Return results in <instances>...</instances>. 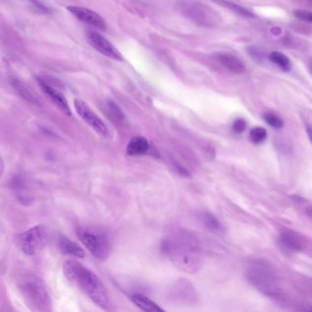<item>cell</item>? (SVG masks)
<instances>
[{"mask_svg":"<svg viewBox=\"0 0 312 312\" xmlns=\"http://www.w3.org/2000/svg\"><path fill=\"white\" fill-rule=\"evenodd\" d=\"M161 252L172 264L188 274H195L203 266L202 244L191 232H177L161 243Z\"/></svg>","mask_w":312,"mask_h":312,"instance_id":"1","label":"cell"},{"mask_svg":"<svg viewBox=\"0 0 312 312\" xmlns=\"http://www.w3.org/2000/svg\"><path fill=\"white\" fill-rule=\"evenodd\" d=\"M64 273L69 280L81 289L90 300L104 310L110 307L108 292L100 277L80 262L67 260Z\"/></svg>","mask_w":312,"mask_h":312,"instance_id":"2","label":"cell"},{"mask_svg":"<svg viewBox=\"0 0 312 312\" xmlns=\"http://www.w3.org/2000/svg\"><path fill=\"white\" fill-rule=\"evenodd\" d=\"M19 289L27 306L32 311H49L51 300L44 282L38 277L28 276L19 282Z\"/></svg>","mask_w":312,"mask_h":312,"instance_id":"3","label":"cell"},{"mask_svg":"<svg viewBox=\"0 0 312 312\" xmlns=\"http://www.w3.org/2000/svg\"><path fill=\"white\" fill-rule=\"evenodd\" d=\"M178 8L186 18L202 27L214 28L221 22L220 16L214 10L197 1L181 2Z\"/></svg>","mask_w":312,"mask_h":312,"instance_id":"4","label":"cell"},{"mask_svg":"<svg viewBox=\"0 0 312 312\" xmlns=\"http://www.w3.org/2000/svg\"><path fill=\"white\" fill-rule=\"evenodd\" d=\"M49 241V232L43 225H36L16 236L15 243L24 254L33 255L45 247Z\"/></svg>","mask_w":312,"mask_h":312,"instance_id":"5","label":"cell"},{"mask_svg":"<svg viewBox=\"0 0 312 312\" xmlns=\"http://www.w3.org/2000/svg\"><path fill=\"white\" fill-rule=\"evenodd\" d=\"M77 235L83 245L96 258L104 261L108 257L111 252V243L104 234L87 228H80L77 230Z\"/></svg>","mask_w":312,"mask_h":312,"instance_id":"6","label":"cell"},{"mask_svg":"<svg viewBox=\"0 0 312 312\" xmlns=\"http://www.w3.org/2000/svg\"><path fill=\"white\" fill-rule=\"evenodd\" d=\"M247 280L268 295L276 293V276L272 268L263 262H255L246 273Z\"/></svg>","mask_w":312,"mask_h":312,"instance_id":"7","label":"cell"},{"mask_svg":"<svg viewBox=\"0 0 312 312\" xmlns=\"http://www.w3.org/2000/svg\"><path fill=\"white\" fill-rule=\"evenodd\" d=\"M74 107L79 116L86 124H88L97 134L100 135L103 138L110 137V132L106 125L92 109L90 108L89 105L86 103L76 98L74 100Z\"/></svg>","mask_w":312,"mask_h":312,"instance_id":"8","label":"cell"},{"mask_svg":"<svg viewBox=\"0 0 312 312\" xmlns=\"http://www.w3.org/2000/svg\"><path fill=\"white\" fill-rule=\"evenodd\" d=\"M87 40L90 45L96 51L102 53L106 57L111 58L115 61H122L121 53L112 44L108 39L104 38L100 33L90 32L87 33Z\"/></svg>","mask_w":312,"mask_h":312,"instance_id":"9","label":"cell"},{"mask_svg":"<svg viewBox=\"0 0 312 312\" xmlns=\"http://www.w3.org/2000/svg\"><path fill=\"white\" fill-rule=\"evenodd\" d=\"M67 10L78 20L98 30H105L106 22L98 13L83 6H69Z\"/></svg>","mask_w":312,"mask_h":312,"instance_id":"10","label":"cell"},{"mask_svg":"<svg viewBox=\"0 0 312 312\" xmlns=\"http://www.w3.org/2000/svg\"><path fill=\"white\" fill-rule=\"evenodd\" d=\"M38 83L40 89L43 92V94L48 97V99L51 102L53 103L65 115H71L70 105L62 92L55 89L42 78H38Z\"/></svg>","mask_w":312,"mask_h":312,"instance_id":"11","label":"cell"},{"mask_svg":"<svg viewBox=\"0 0 312 312\" xmlns=\"http://www.w3.org/2000/svg\"><path fill=\"white\" fill-rule=\"evenodd\" d=\"M172 292V298L181 303H193L197 298L194 287L190 282L186 280L177 282Z\"/></svg>","mask_w":312,"mask_h":312,"instance_id":"12","label":"cell"},{"mask_svg":"<svg viewBox=\"0 0 312 312\" xmlns=\"http://www.w3.org/2000/svg\"><path fill=\"white\" fill-rule=\"evenodd\" d=\"M279 245L285 252L292 254L303 248V240L298 234L291 231L283 232L279 238Z\"/></svg>","mask_w":312,"mask_h":312,"instance_id":"13","label":"cell"},{"mask_svg":"<svg viewBox=\"0 0 312 312\" xmlns=\"http://www.w3.org/2000/svg\"><path fill=\"white\" fill-rule=\"evenodd\" d=\"M215 58L219 64H222L223 67H225L227 70L234 73L240 74L245 70V66L242 61L233 54L225 52L218 53Z\"/></svg>","mask_w":312,"mask_h":312,"instance_id":"14","label":"cell"},{"mask_svg":"<svg viewBox=\"0 0 312 312\" xmlns=\"http://www.w3.org/2000/svg\"><path fill=\"white\" fill-rule=\"evenodd\" d=\"M58 246L64 255L83 258L85 256V252L76 243L72 242L68 237L61 236L58 240Z\"/></svg>","mask_w":312,"mask_h":312,"instance_id":"15","label":"cell"},{"mask_svg":"<svg viewBox=\"0 0 312 312\" xmlns=\"http://www.w3.org/2000/svg\"><path fill=\"white\" fill-rule=\"evenodd\" d=\"M149 142L143 137H136L128 143L127 153L129 156H140L149 151Z\"/></svg>","mask_w":312,"mask_h":312,"instance_id":"16","label":"cell"},{"mask_svg":"<svg viewBox=\"0 0 312 312\" xmlns=\"http://www.w3.org/2000/svg\"><path fill=\"white\" fill-rule=\"evenodd\" d=\"M131 300L136 306L144 312H164V310L159 307L153 300L148 299L146 296L141 294H135L131 297Z\"/></svg>","mask_w":312,"mask_h":312,"instance_id":"17","label":"cell"},{"mask_svg":"<svg viewBox=\"0 0 312 312\" xmlns=\"http://www.w3.org/2000/svg\"><path fill=\"white\" fill-rule=\"evenodd\" d=\"M200 220L204 226L213 233L223 232V225L220 221L209 211H203L200 214Z\"/></svg>","mask_w":312,"mask_h":312,"instance_id":"18","label":"cell"},{"mask_svg":"<svg viewBox=\"0 0 312 312\" xmlns=\"http://www.w3.org/2000/svg\"><path fill=\"white\" fill-rule=\"evenodd\" d=\"M105 113L113 123L121 124L125 121V115L120 107L115 102L108 100L105 104Z\"/></svg>","mask_w":312,"mask_h":312,"instance_id":"19","label":"cell"},{"mask_svg":"<svg viewBox=\"0 0 312 312\" xmlns=\"http://www.w3.org/2000/svg\"><path fill=\"white\" fill-rule=\"evenodd\" d=\"M269 60L271 63L277 64L283 70H288L291 67L289 59L279 51H273L269 54Z\"/></svg>","mask_w":312,"mask_h":312,"instance_id":"20","label":"cell"},{"mask_svg":"<svg viewBox=\"0 0 312 312\" xmlns=\"http://www.w3.org/2000/svg\"><path fill=\"white\" fill-rule=\"evenodd\" d=\"M250 140L252 141L254 144H261L264 141L266 140L267 137H268V132L266 130V128H262V127H255L252 128L250 133Z\"/></svg>","mask_w":312,"mask_h":312,"instance_id":"21","label":"cell"},{"mask_svg":"<svg viewBox=\"0 0 312 312\" xmlns=\"http://www.w3.org/2000/svg\"><path fill=\"white\" fill-rule=\"evenodd\" d=\"M263 118L271 128L280 129L284 127V121L281 119L279 116L272 114V113H265L263 115Z\"/></svg>","mask_w":312,"mask_h":312,"instance_id":"22","label":"cell"},{"mask_svg":"<svg viewBox=\"0 0 312 312\" xmlns=\"http://www.w3.org/2000/svg\"><path fill=\"white\" fill-rule=\"evenodd\" d=\"M14 88L19 92L20 96H23L24 98H27L29 101L34 100V95L32 94V91L26 86L25 84L20 83L19 81H16L14 83Z\"/></svg>","mask_w":312,"mask_h":312,"instance_id":"23","label":"cell"},{"mask_svg":"<svg viewBox=\"0 0 312 312\" xmlns=\"http://www.w3.org/2000/svg\"><path fill=\"white\" fill-rule=\"evenodd\" d=\"M222 3H223L224 6L229 7L230 9L234 10L235 12L238 13L239 15H242L243 17H249V18L254 17V14H253V13L251 12V11H249L248 9H246V8L243 7V6H239V5H236V4H234V3L225 2V1H223Z\"/></svg>","mask_w":312,"mask_h":312,"instance_id":"24","label":"cell"},{"mask_svg":"<svg viewBox=\"0 0 312 312\" xmlns=\"http://www.w3.org/2000/svg\"><path fill=\"white\" fill-rule=\"evenodd\" d=\"M232 128H233V131L236 134H242L243 132H244V130L246 128V122L243 118H237L233 123Z\"/></svg>","mask_w":312,"mask_h":312,"instance_id":"25","label":"cell"},{"mask_svg":"<svg viewBox=\"0 0 312 312\" xmlns=\"http://www.w3.org/2000/svg\"><path fill=\"white\" fill-rule=\"evenodd\" d=\"M294 14L298 19L312 23V12L306 10H296Z\"/></svg>","mask_w":312,"mask_h":312,"instance_id":"26","label":"cell"},{"mask_svg":"<svg viewBox=\"0 0 312 312\" xmlns=\"http://www.w3.org/2000/svg\"><path fill=\"white\" fill-rule=\"evenodd\" d=\"M30 2H32L34 6H36L38 9L41 10L42 12H49V7L45 4L42 0H29Z\"/></svg>","mask_w":312,"mask_h":312,"instance_id":"27","label":"cell"},{"mask_svg":"<svg viewBox=\"0 0 312 312\" xmlns=\"http://www.w3.org/2000/svg\"><path fill=\"white\" fill-rule=\"evenodd\" d=\"M307 134H308V137H309V139H310V141L312 142V128L311 127H307Z\"/></svg>","mask_w":312,"mask_h":312,"instance_id":"28","label":"cell"},{"mask_svg":"<svg viewBox=\"0 0 312 312\" xmlns=\"http://www.w3.org/2000/svg\"><path fill=\"white\" fill-rule=\"evenodd\" d=\"M305 212H306V214L308 216L312 219V206H309V207L307 208Z\"/></svg>","mask_w":312,"mask_h":312,"instance_id":"29","label":"cell"}]
</instances>
